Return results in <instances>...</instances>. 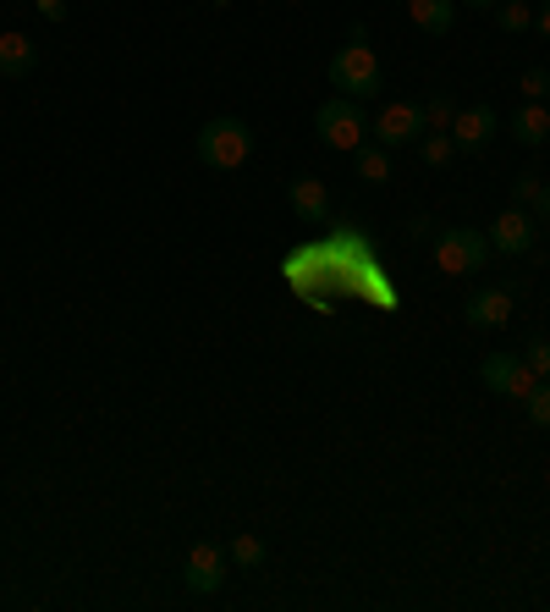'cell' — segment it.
<instances>
[{
  "instance_id": "18",
  "label": "cell",
  "mask_w": 550,
  "mask_h": 612,
  "mask_svg": "<svg viewBox=\"0 0 550 612\" xmlns=\"http://www.w3.org/2000/svg\"><path fill=\"white\" fill-rule=\"evenodd\" d=\"M496 22H501V33H529L534 28V6L529 0H501L496 6Z\"/></svg>"
},
{
  "instance_id": "1",
  "label": "cell",
  "mask_w": 550,
  "mask_h": 612,
  "mask_svg": "<svg viewBox=\"0 0 550 612\" xmlns=\"http://www.w3.org/2000/svg\"><path fill=\"white\" fill-rule=\"evenodd\" d=\"M193 150H198V160H204L210 171H237V165H248V154H254V128H248L243 117H210V122L198 128Z\"/></svg>"
},
{
  "instance_id": "28",
  "label": "cell",
  "mask_w": 550,
  "mask_h": 612,
  "mask_svg": "<svg viewBox=\"0 0 550 612\" xmlns=\"http://www.w3.org/2000/svg\"><path fill=\"white\" fill-rule=\"evenodd\" d=\"M462 6H473V11H496L501 0H462Z\"/></svg>"
},
{
  "instance_id": "16",
  "label": "cell",
  "mask_w": 550,
  "mask_h": 612,
  "mask_svg": "<svg viewBox=\"0 0 550 612\" xmlns=\"http://www.w3.org/2000/svg\"><path fill=\"white\" fill-rule=\"evenodd\" d=\"M226 558H232V569H248V574H259V569L271 563V552H265V541H259V535H232Z\"/></svg>"
},
{
  "instance_id": "5",
  "label": "cell",
  "mask_w": 550,
  "mask_h": 612,
  "mask_svg": "<svg viewBox=\"0 0 550 612\" xmlns=\"http://www.w3.org/2000/svg\"><path fill=\"white\" fill-rule=\"evenodd\" d=\"M226 574H232V558H226L221 541H193V546H187V558H182V585H187L193 596H215V591L226 585Z\"/></svg>"
},
{
  "instance_id": "12",
  "label": "cell",
  "mask_w": 550,
  "mask_h": 612,
  "mask_svg": "<svg viewBox=\"0 0 550 612\" xmlns=\"http://www.w3.org/2000/svg\"><path fill=\"white\" fill-rule=\"evenodd\" d=\"M408 17H412L418 33L446 39V33L457 28V0H408Z\"/></svg>"
},
{
  "instance_id": "22",
  "label": "cell",
  "mask_w": 550,
  "mask_h": 612,
  "mask_svg": "<svg viewBox=\"0 0 550 612\" xmlns=\"http://www.w3.org/2000/svg\"><path fill=\"white\" fill-rule=\"evenodd\" d=\"M523 353H529V359H523V364H529V370H534V375H540V381H550V342H546V337H534V342H529V348H523Z\"/></svg>"
},
{
  "instance_id": "20",
  "label": "cell",
  "mask_w": 550,
  "mask_h": 612,
  "mask_svg": "<svg viewBox=\"0 0 550 612\" xmlns=\"http://www.w3.org/2000/svg\"><path fill=\"white\" fill-rule=\"evenodd\" d=\"M523 409H529V420H534L540 431H550V381H540V387L523 398Z\"/></svg>"
},
{
  "instance_id": "29",
  "label": "cell",
  "mask_w": 550,
  "mask_h": 612,
  "mask_svg": "<svg viewBox=\"0 0 550 612\" xmlns=\"http://www.w3.org/2000/svg\"><path fill=\"white\" fill-rule=\"evenodd\" d=\"M215 6H232V0H215Z\"/></svg>"
},
{
  "instance_id": "11",
  "label": "cell",
  "mask_w": 550,
  "mask_h": 612,
  "mask_svg": "<svg viewBox=\"0 0 550 612\" xmlns=\"http://www.w3.org/2000/svg\"><path fill=\"white\" fill-rule=\"evenodd\" d=\"M286 199H292V215H297V221H314V227H319V221L330 215V193H325L319 177H297V182L286 188Z\"/></svg>"
},
{
  "instance_id": "14",
  "label": "cell",
  "mask_w": 550,
  "mask_h": 612,
  "mask_svg": "<svg viewBox=\"0 0 550 612\" xmlns=\"http://www.w3.org/2000/svg\"><path fill=\"white\" fill-rule=\"evenodd\" d=\"M39 67V50L28 33H0V78H28Z\"/></svg>"
},
{
  "instance_id": "6",
  "label": "cell",
  "mask_w": 550,
  "mask_h": 612,
  "mask_svg": "<svg viewBox=\"0 0 550 612\" xmlns=\"http://www.w3.org/2000/svg\"><path fill=\"white\" fill-rule=\"evenodd\" d=\"M369 139L380 144V150H408L424 139V111L412 106V100H386L380 111H375V122H369Z\"/></svg>"
},
{
  "instance_id": "27",
  "label": "cell",
  "mask_w": 550,
  "mask_h": 612,
  "mask_svg": "<svg viewBox=\"0 0 550 612\" xmlns=\"http://www.w3.org/2000/svg\"><path fill=\"white\" fill-rule=\"evenodd\" d=\"M534 210H540V221H550V182H546V193H540V204H534Z\"/></svg>"
},
{
  "instance_id": "19",
  "label": "cell",
  "mask_w": 550,
  "mask_h": 612,
  "mask_svg": "<svg viewBox=\"0 0 550 612\" xmlns=\"http://www.w3.org/2000/svg\"><path fill=\"white\" fill-rule=\"evenodd\" d=\"M418 154H424V165H446V160L457 154V144H451V133H424V139H418Z\"/></svg>"
},
{
  "instance_id": "4",
  "label": "cell",
  "mask_w": 550,
  "mask_h": 612,
  "mask_svg": "<svg viewBox=\"0 0 550 612\" xmlns=\"http://www.w3.org/2000/svg\"><path fill=\"white\" fill-rule=\"evenodd\" d=\"M435 265L446 277H473L490 265V238L473 227H446V232H435Z\"/></svg>"
},
{
  "instance_id": "13",
  "label": "cell",
  "mask_w": 550,
  "mask_h": 612,
  "mask_svg": "<svg viewBox=\"0 0 550 612\" xmlns=\"http://www.w3.org/2000/svg\"><path fill=\"white\" fill-rule=\"evenodd\" d=\"M507 128H512V139H518V144L540 150V144L550 139V111L540 106V100H529V106H518V111H512V122H507Z\"/></svg>"
},
{
  "instance_id": "2",
  "label": "cell",
  "mask_w": 550,
  "mask_h": 612,
  "mask_svg": "<svg viewBox=\"0 0 550 612\" xmlns=\"http://www.w3.org/2000/svg\"><path fill=\"white\" fill-rule=\"evenodd\" d=\"M330 89L336 94H347V100H375L380 89H386V78H380V61H375V50L369 44H342L336 56H330Z\"/></svg>"
},
{
  "instance_id": "24",
  "label": "cell",
  "mask_w": 550,
  "mask_h": 612,
  "mask_svg": "<svg viewBox=\"0 0 550 612\" xmlns=\"http://www.w3.org/2000/svg\"><path fill=\"white\" fill-rule=\"evenodd\" d=\"M33 11H39L44 22H61V17H67V0H33Z\"/></svg>"
},
{
  "instance_id": "17",
  "label": "cell",
  "mask_w": 550,
  "mask_h": 612,
  "mask_svg": "<svg viewBox=\"0 0 550 612\" xmlns=\"http://www.w3.org/2000/svg\"><path fill=\"white\" fill-rule=\"evenodd\" d=\"M418 111H424V133H451V122H457V106H451V94H440V89H435Z\"/></svg>"
},
{
  "instance_id": "30",
  "label": "cell",
  "mask_w": 550,
  "mask_h": 612,
  "mask_svg": "<svg viewBox=\"0 0 550 612\" xmlns=\"http://www.w3.org/2000/svg\"><path fill=\"white\" fill-rule=\"evenodd\" d=\"M403 6H408V0H403Z\"/></svg>"
},
{
  "instance_id": "23",
  "label": "cell",
  "mask_w": 550,
  "mask_h": 612,
  "mask_svg": "<svg viewBox=\"0 0 550 612\" xmlns=\"http://www.w3.org/2000/svg\"><path fill=\"white\" fill-rule=\"evenodd\" d=\"M518 89H523V100H546V94H550V72H540V67H529V72L518 78Z\"/></svg>"
},
{
  "instance_id": "10",
  "label": "cell",
  "mask_w": 550,
  "mask_h": 612,
  "mask_svg": "<svg viewBox=\"0 0 550 612\" xmlns=\"http://www.w3.org/2000/svg\"><path fill=\"white\" fill-rule=\"evenodd\" d=\"M462 320H468L473 331H501V325L512 320V288H485V293H473V299L462 304Z\"/></svg>"
},
{
  "instance_id": "21",
  "label": "cell",
  "mask_w": 550,
  "mask_h": 612,
  "mask_svg": "<svg viewBox=\"0 0 550 612\" xmlns=\"http://www.w3.org/2000/svg\"><path fill=\"white\" fill-rule=\"evenodd\" d=\"M540 193H546V182H540L534 171H523V177L512 182V204H518V210H529V204H540Z\"/></svg>"
},
{
  "instance_id": "25",
  "label": "cell",
  "mask_w": 550,
  "mask_h": 612,
  "mask_svg": "<svg viewBox=\"0 0 550 612\" xmlns=\"http://www.w3.org/2000/svg\"><path fill=\"white\" fill-rule=\"evenodd\" d=\"M408 232H412V238H435V232H440V227H435V221H429V215H412V221H408Z\"/></svg>"
},
{
  "instance_id": "7",
  "label": "cell",
  "mask_w": 550,
  "mask_h": 612,
  "mask_svg": "<svg viewBox=\"0 0 550 612\" xmlns=\"http://www.w3.org/2000/svg\"><path fill=\"white\" fill-rule=\"evenodd\" d=\"M479 381H485L496 398H512V403H523V398L540 387V375H534L518 353H490V359L479 364Z\"/></svg>"
},
{
  "instance_id": "8",
  "label": "cell",
  "mask_w": 550,
  "mask_h": 612,
  "mask_svg": "<svg viewBox=\"0 0 550 612\" xmlns=\"http://www.w3.org/2000/svg\"><path fill=\"white\" fill-rule=\"evenodd\" d=\"M496 128H501L496 106H485V100L479 106H462L457 122H451V144H457V154H479V150H490Z\"/></svg>"
},
{
  "instance_id": "15",
  "label": "cell",
  "mask_w": 550,
  "mask_h": 612,
  "mask_svg": "<svg viewBox=\"0 0 550 612\" xmlns=\"http://www.w3.org/2000/svg\"><path fill=\"white\" fill-rule=\"evenodd\" d=\"M353 171H358L364 182H375V188L391 182V150H380L375 139H364V144L353 150Z\"/></svg>"
},
{
  "instance_id": "26",
  "label": "cell",
  "mask_w": 550,
  "mask_h": 612,
  "mask_svg": "<svg viewBox=\"0 0 550 612\" xmlns=\"http://www.w3.org/2000/svg\"><path fill=\"white\" fill-rule=\"evenodd\" d=\"M534 22H540V33L550 39V0H540V17H534Z\"/></svg>"
},
{
  "instance_id": "9",
  "label": "cell",
  "mask_w": 550,
  "mask_h": 612,
  "mask_svg": "<svg viewBox=\"0 0 550 612\" xmlns=\"http://www.w3.org/2000/svg\"><path fill=\"white\" fill-rule=\"evenodd\" d=\"M485 238H490V249L507 254V260H529V254H534V221H529V210H518V204L501 210Z\"/></svg>"
},
{
  "instance_id": "3",
  "label": "cell",
  "mask_w": 550,
  "mask_h": 612,
  "mask_svg": "<svg viewBox=\"0 0 550 612\" xmlns=\"http://www.w3.org/2000/svg\"><path fill=\"white\" fill-rule=\"evenodd\" d=\"M314 133H319V144H325V150L353 154L364 139H369L364 106H358V100H347V94H330V100L314 111Z\"/></svg>"
}]
</instances>
